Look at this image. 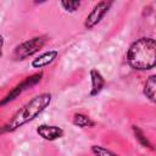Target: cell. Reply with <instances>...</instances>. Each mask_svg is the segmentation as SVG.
I'll list each match as a JSON object with an SVG mask.
<instances>
[{"mask_svg": "<svg viewBox=\"0 0 156 156\" xmlns=\"http://www.w3.org/2000/svg\"><path fill=\"white\" fill-rule=\"evenodd\" d=\"M50 101H51V95L48 93H43L40 95H37L30 101H28L23 107H21L12 116V118L4 127L0 128V133L13 132L17 128H20L21 126L26 124L27 122L34 119L39 113H41L48 107Z\"/></svg>", "mask_w": 156, "mask_h": 156, "instance_id": "obj_1", "label": "cell"}, {"mask_svg": "<svg viewBox=\"0 0 156 156\" xmlns=\"http://www.w3.org/2000/svg\"><path fill=\"white\" fill-rule=\"evenodd\" d=\"M128 63L135 69H150L156 62V43L152 38H140L134 41L127 54Z\"/></svg>", "mask_w": 156, "mask_h": 156, "instance_id": "obj_2", "label": "cell"}, {"mask_svg": "<svg viewBox=\"0 0 156 156\" xmlns=\"http://www.w3.org/2000/svg\"><path fill=\"white\" fill-rule=\"evenodd\" d=\"M46 43V37H35L33 39H29L22 44H20L18 46H16L12 57L17 61L20 60H26L27 57L32 56L33 54H35L37 51H39Z\"/></svg>", "mask_w": 156, "mask_h": 156, "instance_id": "obj_3", "label": "cell"}, {"mask_svg": "<svg viewBox=\"0 0 156 156\" xmlns=\"http://www.w3.org/2000/svg\"><path fill=\"white\" fill-rule=\"evenodd\" d=\"M111 4L112 2H107V1H100L99 4H96L94 6V9L91 10V12L87 16L84 26L87 28H93L96 23H99L101 21V18L105 16V13L108 11Z\"/></svg>", "mask_w": 156, "mask_h": 156, "instance_id": "obj_4", "label": "cell"}, {"mask_svg": "<svg viewBox=\"0 0 156 156\" xmlns=\"http://www.w3.org/2000/svg\"><path fill=\"white\" fill-rule=\"evenodd\" d=\"M41 77H43V73H37V74H33V76H30V77H28L27 79H24L21 84H18L16 88H13V90L0 102V106H2V105H5L6 102H9V101H11V100H13L18 94H21L22 91H24V90H27L28 88H30V87H33V85H35L40 79H41Z\"/></svg>", "mask_w": 156, "mask_h": 156, "instance_id": "obj_5", "label": "cell"}, {"mask_svg": "<svg viewBox=\"0 0 156 156\" xmlns=\"http://www.w3.org/2000/svg\"><path fill=\"white\" fill-rule=\"evenodd\" d=\"M37 133L46 139V140H56L58 138H61L63 135V130L60 128V127H56V126H46V124H41L38 127L37 129Z\"/></svg>", "mask_w": 156, "mask_h": 156, "instance_id": "obj_6", "label": "cell"}, {"mask_svg": "<svg viewBox=\"0 0 156 156\" xmlns=\"http://www.w3.org/2000/svg\"><path fill=\"white\" fill-rule=\"evenodd\" d=\"M58 52L56 50H50L48 52H44L43 55H40L39 57L34 58L33 62H32V66L35 67V68H41V67H45L48 65H50L56 57H57Z\"/></svg>", "mask_w": 156, "mask_h": 156, "instance_id": "obj_7", "label": "cell"}, {"mask_svg": "<svg viewBox=\"0 0 156 156\" xmlns=\"http://www.w3.org/2000/svg\"><path fill=\"white\" fill-rule=\"evenodd\" d=\"M90 77H91V91H90V95L94 96V95L100 93V90L102 89V87L105 84V80H104L102 76L100 74V72L96 71V69H91L90 71Z\"/></svg>", "mask_w": 156, "mask_h": 156, "instance_id": "obj_8", "label": "cell"}, {"mask_svg": "<svg viewBox=\"0 0 156 156\" xmlns=\"http://www.w3.org/2000/svg\"><path fill=\"white\" fill-rule=\"evenodd\" d=\"M155 76H150L149 79L145 83V88H144V94L146 95V98H149L151 101H155V88H156V83H155Z\"/></svg>", "mask_w": 156, "mask_h": 156, "instance_id": "obj_9", "label": "cell"}, {"mask_svg": "<svg viewBox=\"0 0 156 156\" xmlns=\"http://www.w3.org/2000/svg\"><path fill=\"white\" fill-rule=\"evenodd\" d=\"M73 123L80 128H85V127H93L94 126V122L85 115H82V113H77L74 115L73 117Z\"/></svg>", "mask_w": 156, "mask_h": 156, "instance_id": "obj_10", "label": "cell"}, {"mask_svg": "<svg viewBox=\"0 0 156 156\" xmlns=\"http://www.w3.org/2000/svg\"><path fill=\"white\" fill-rule=\"evenodd\" d=\"M91 151L96 155V156H117L116 154H113L112 151L102 147V146H98V145H94L91 147Z\"/></svg>", "mask_w": 156, "mask_h": 156, "instance_id": "obj_11", "label": "cell"}, {"mask_svg": "<svg viewBox=\"0 0 156 156\" xmlns=\"http://www.w3.org/2000/svg\"><path fill=\"white\" fill-rule=\"evenodd\" d=\"M79 5H80L79 1H62L61 2V6L66 11H69V12H74L79 7Z\"/></svg>", "mask_w": 156, "mask_h": 156, "instance_id": "obj_12", "label": "cell"}, {"mask_svg": "<svg viewBox=\"0 0 156 156\" xmlns=\"http://www.w3.org/2000/svg\"><path fill=\"white\" fill-rule=\"evenodd\" d=\"M133 129H134V133H135V138H136V139H138V140H139V141H140V143H141L144 146H149V147H151L150 143L146 140V138L144 136L143 132H141V130H140L138 127H135V126L133 127Z\"/></svg>", "mask_w": 156, "mask_h": 156, "instance_id": "obj_13", "label": "cell"}, {"mask_svg": "<svg viewBox=\"0 0 156 156\" xmlns=\"http://www.w3.org/2000/svg\"><path fill=\"white\" fill-rule=\"evenodd\" d=\"M2 46H4V38L0 35V57L2 56Z\"/></svg>", "mask_w": 156, "mask_h": 156, "instance_id": "obj_14", "label": "cell"}]
</instances>
